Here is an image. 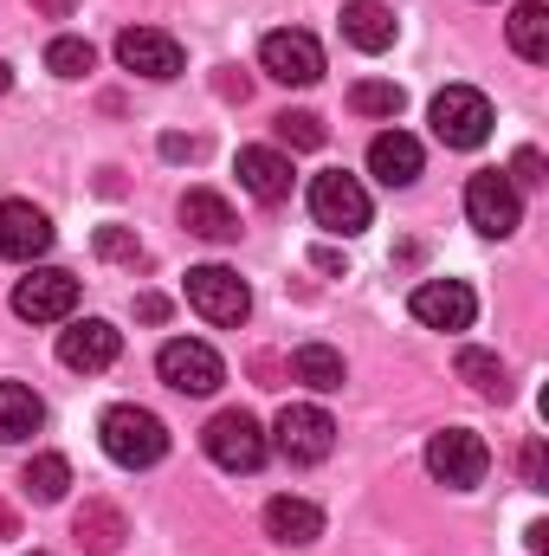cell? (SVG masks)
I'll return each instance as SVG.
<instances>
[{
	"label": "cell",
	"instance_id": "cell-1",
	"mask_svg": "<svg viewBox=\"0 0 549 556\" xmlns=\"http://www.w3.org/2000/svg\"><path fill=\"white\" fill-rule=\"evenodd\" d=\"M98 440H104V453H111L117 466H130V472L155 466V459L168 453V427L149 415V408H137V402L104 408V420H98Z\"/></svg>",
	"mask_w": 549,
	"mask_h": 556
},
{
	"label": "cell",
	"instance_id": "cell-2",
	"mask_svg": "<svg viewBox=\"0 0 549 556\" xmlns=\"http://www.w3.org/2000/svg\"><path fill=\"white\" fill-rule=\"evenodd\" d=\"M310 220H317L323 233L356 240V233L369 227V188H362L356 175H343V168L310 175Z\"/></svg>",
	"mask_w": 549,
	"mask_h": 556
},
{
	"label": "cell",
	"instance_id": "cell-3",
	"mask_svg": "<svg viewBox=\"0 0 549 556\" xmlns=\"http://www.w3.org/2000/svg\"><path fill=\"white\" fill-rule=\"evenodd\" d=\"M465 220H472L485 240H511V233L524 227V194L511 188L505 168H478V175L465 181Z\"/></svg>",
	"mask_w": 549,
	"mask_h": 556
},
{
	"label": "cell",
	"instance_id": "cell-4",
	"mask_svg": "<svg viewBox=\"0 0 549 556\" xmlns=\"http://www.w3.org/2000/svg\"><path fill=\"white\" fill-rule=\"evenodd\" d=\"M426 472H433L439 485H452V492H472V485L491 472V446H485V433H472V427H446V433H433V440H426Z\"/></svg>",
	"mask_w": 549,
	"mask_h": 556
},
{
	"label": "cell",
	"instance_id": "cell-5",
	"mask_svg": "<svg viewBox=\"0 0 549 556\" xmlns=\"http://www.w3.org/2000/svg\"><path fill=\"white\" fill-rule=\"evenodd\" d=\"M201 440H207V459H214L220 472H259V466H266V453H272L266 427L246 415V408H227V415H214Z\"/></svg>",
	"mask_w": 549,
	"mask_h": 556
},
{
	"label": "cell",
	"instance_id": "cell-6",
	"mask_svg": "<svg viewBox=\"0 0 549 556\" xmlns=\"http://www.w3.org/2000/svg\"><path fill=\"white\" fill-rule=\"evenodd\" d=\"M433 137L446 142V149H478V142L491 137V98L485 91H472V85H446L439 98H433Z\"/></svg>",
	"mask_w": 549,
	"mask_h": 556
},
{
	"label": "cell",
	"instance_id": "cell-7",
	"mask_svg": "<svg viewBox=\"0 0 549 556\" xmlns=\"http://www.w3.org/2000/svg\"><path fill=\"white\" fill-rule=\"evenodd\" d=\"M155 376H162L175 395H214V389L227 382V363H220L207 343H194V337H175V343H162V356H155Z\"/></svg>",
	"mask_w": 549,
	"mask_h": 556
},
{
	"label": "cell",
	"instance_id": "cell-8",
	"mask_svg": "<svg viewBox=\"0 0 549 556\" xmlns=\"http://www.w3.org/2000/svg\"><path fill=\"white\" fill-rule=\"evenodd\" d=\"M13 311L26 324H65L78 311V278L65 273V266H33L13 285Z\"/></svg>",
	"mask_w": 549,
	"mask_h": 556
},
{
	"label": "cell",
	"instance_id": "cell-9",
	"mask_svg": "<svg viewBox=\"0 0 549 556\" xmlns=\"http://www.w3.org/2000/svg\"><path fill=\"white\" fill-rule=\"evenodd\" d=\"M117 65H124V72H137V78L168 85V78H181L188 52H181V39H175V33H162V26H124V33H117Z\"/></svg>",
	"mask_w": 549,
	"mask_h": 556
},
{
	"label": "cell",
	"instance_id": "cell-10",
	"mask_svg": "<svg viewBox=\"0 0 549 556\" xmlns=\"http://www.w3.org/2000/svg\"><path fill=\"white\" fill-rule=\"evenodd\" d=\"M278 453L291 459V466H323L330 459V446H336V420L323 415L317 402H291L284 415H278Z\"/></svg>",
	"mask_w": 549,
	"mask_h": 556
},
{
	"label": "cell",
	"instance_id": "cell-11",
	"mask_svg": "<svg viewBox=\"0 0 549 556\" xmlns=\"http://www.w3.org/2000/svg\"><path fill=\"white\" fill-rule=\"evenodd\" d=\"M117 356H124V330H117V324H104V317H65V330H59V363H65V369L98 376V369H111Z\"/></svg>",
	"mask_w": 549,
	"mask_h": 556
},
{
	"label": "cell",
	"instance_id": "cell-12",
	"mask_svg": "<svg viewBox=\"0 0 549 556\" xmlns=\"http://www.w3.org/2000/svg\"><path fill=\"white\" fill-rule=\"evenodd\" d=\"M188 304H194L207 324H246V317H253L246 278L227 273V266H194V273H188Z\"/></svg>",
	"mask_w": 549,
	"mask_h": 556
},
{
	"label": "cell",
	"instance_id": "cell-13",
	"mask_svg": "<svg viewBox=\"0 0 549 556\" xmlns=\"http://www.w3.org/2000/svg\"><path fill=\"white\" fill-rule=\"evenodd\" d=\"M408 311L426 324V330H472V317H478V298H472V285L465 278H420L408 298Z\"/></svg>",
	"mask_w": 549,
	"mask_h": 556
},
{
	"label": "cell",
	"instance_id": "cell-14",
	"mask_svg": "<svg viewBox=\"0 0 549 556\" xmlns=\"http://www.w3.org/2000/svg\"><path fill=\"white\" fill-rule=\"evenodd\" d=\"M259 65H266V78H278V85H317L323 78V46L310 33H297V26H278V33H266V46H259Z\"/></svg>",
	"mask_w": 549,
	"mask_h": 556
},
{
	"label": "cell",
	"instance_id": "cell-15",
	"mask_svg": "<svg viewBox=\"0 0 549 556\" xmlns=\"http://www.w3.org/2000/svg\"><path fill=\"white\" fill-rule=\"evenodd\" d=\"M46 253H52V220L33 201H0V260L33 266Z\"/></svg>",
	"mask_w": 549,
	"mask_h": 556
},
{
	"label": "cell",
	"instance_id": "cell-16",
	"mask_svg": "<svg viewBox=\"0 0 549 556\" xmlns=\"http://www.w3.org/2000/svg\"><path fill=\"white\" fill-rule=\"evenodd\" d=\"M240 188L253 194V201H266V207H278V201H291V155L284 149H266V142H253V149H240Z\"/></svg>",
	"mask_w": 549,
	"mask_h": 556
},
{
	"label": "cell",
	"instance_id": "cell-17",
	"mask_svg": "<svg viewBox=\"0 0 549 556\" xmlns=\"http://www.w3.org/2000/svg\"><path fill=\"white\" fill-rule=\"evenodd\" d=\"M420 142L408 137V130H382V137L369 142V175L382 181V188H413L420 181Z\"/></svg>",
	"mask_w": 549,
	"mask_h": 556
},
{
	"label": "cell",
	"instance_id": "cell-18",
	"mask_svg": "<svg viewBox=\"0 0 549 556\" xmlns=\"http://www.w3.org/2000/svg\"><path fill=\"white\" fill-rule=\"evenodd\" d=\"M181 227L201 233V240H214V247L240 240V214H233L227 194H214V188H188V194H181Z\"/></svg>",
	"mask_w": 549,
	"mask_h": 556
},
{
	"label": "cell",
	"instance_id": "cell-19",
	"mask_svg": "<svg viewBox=\"0 0 549 556\" xmlns=\"http://www.w3.org/2000/svg\"><path fill=\"white\" fill-rule=\"evenodd\" d=\"M395 33H401L395 7H382V0H343V39L356 52H388Z\"/></svg>",
	"mask_w": 549,
	"mask_h": 556
},
{
	"label": "cell",
	"instance_id": "cell-20",
	"mask_svg": "<svg viewBox=\"0 0 549 556\" xmlns=\"http://www.w3.org/2000/svg\"><path fill=\"white\" fill-rule=\"evenodd\" d=\"M266 538H272V544H317V538H323V511H317L310 498H291V492H284V498L266 505Z\"/></svg>",
	"mask_w": 549,
	"mask_h": 556
},
{
	"label": "cell",
	"instance_id": "cell-21",
	"mask_svg": "<svg viewBox=\"0 0 549 556\" xmlns=\"http://www.w3.org/2000/svg\"><path fill=\"white\" fill-rule=\"evenodd\" d=\"M72 531H78V544L98 556L124 551V538H130V525H124V511L111 505V498H85V511L72 518Z\"/></svg>",
	"mask_w": 549,
	"mask_h": 556
},
{
	"label": "cell",
	"instance_id": "cell-22",
	"mask_svg": "<svg viewBox=\"0 0 549 556\" xmlns=\"http://www.w3.org/2000/svg\"><path fill=\"white\" fill-rule=\"evenodd\" d=\"M505 33H511V52L524 65H549V7L544 0H518L511 20H505Z\"/></svg>",
	"mask_w": 549,
	"mask_h": 556
},
{
	"label": "cell",
	"instance_id": "cell-23",
	"mask_svg": "<svg viewBox=\"0 0 549 556\" xmlns=\"http://www.w3.org/2000/svg\"><path fill=\"white\" fill-rule=\"evenodd\" d=\"M46 427V402L26 389V382H0V440H33Z\"/></svg>",
	"mask_w": 549,
	"mask_h": 556
},
{
	"label": "cell",
	"instance_id": "cell-24",
	"mask_svg": "<svg viewBox=\"0 0 549 556\" xmlns=\"http://www.w3.org/2000/svg\"><path fill=\"white\" fill-rule=\"evenodd\" d=\"M291 376H297L304 389H317V395H336V389L349 382V369H343V356H336L330 343H304V350L291 356Z\"/></svg>",
	"mask_w": 549,
	"mask_h": 556
},
{
	"label": "cell",
	"instance_id": "cell-25",
	"mask_svg": "<svg viewBox=\"0 0 549 556\" xmlns=\"http://www.w3.org/2000/svg\"><path fill=\"white\" fill-rule=\"evenodd\" d=\"M20 485H26V498H33V505H59V498H65V485H72L65 453H39V459H26Z\"/></svg>",
	"mask_w": 549,
	"mask_h": 556
},
{
	"label": "cell",
	"instance_id": "cell-26",
	"mask_svg": "<svg viewBox=\"0 0 549 556\" xmlns=\"http://www.w3.org/2000/svg\"><path fill=\"white\" fill-rule=\"evenodd\" d=\"M459 376H465L485 402H511V376H505V363H498L491 350H459Z\"/></svg>",
	"mask_w": 549,
	"mask_h": 556
},
{
	"label": "cell",
	"instance_id": "cell-27",
	"mask_svg": "<svg viewBox=\"0 0 549 556\" xmlns=\"http://www.w3.org/2000/svg\"><path fill=\"white\" fill-rule=\"evenodd\" d=\"M401 104H408V91L401 85H388V78H362V85H349V111L356 117H401Z\"/></svg>",
	"mask_w": 549,
	"mask_h": 556
},
{
	"label": "cell",
	"instance_id": "cell-28",
	"mask_svg": "<svg viewBox=\"0 0 549 556\" xmlns=\"http://www.w3.org/2000/svg\"><path fill=\"white\" fill-rule=\"evenodd\" d=\"M46 65H52V78H91L98 72V52H91V39H52L46 46Z\"/></svg>",
	"mask_w": 549,
	"mask_h": 556
},
{
	"label": "cell",
	"instance_id": "cell-29",
	"mask_svg": "<svg viewBox=\"0 0 549 556\" xmlns=\"http://www.w3.org/2000/svg\"><path fill=\"white\" fill-rule=\"evenodd\" d=\"M272 124H278V142L284 149H323V137H330L317 111H278Z\"/></svg>",
	"mask_w": 549,
	"mask_h": 556
},
{
	"label": "cell",
	"instance_id": "cell-30",
	"mask_svg": "<svg viewBox=\"0 0 549 556\" xmlns=\"http://www.w3.org/2000/svg\"><path fill=\"white\" fill-rule=\"evenodd\" d=\"M98 253H104V260H117V266H137L142 240L130 233V227H98Z\"/></svg>",
	"mask_w": 549,
	"mask_h": 556
},
{
	"label": "cell",
	"instance_id": "cell-31",
	"mask_svg": "<svg viewBox=\"0 0 549 556\" xmlns=\"http://www.w3.org/2000/svg\"><path fill=\"white\" fill-rule=\"evenodd\" d=\"M511 188L524 194V188H544V155L537 149H518L511 155Z\"/></svg>",
	"mask_w": 549,
	"mask_h": 556
},
{
	"label": "cell",
	"instance_id": "cell-32",
	"mask_svg": "<svg viewBox=\"0 0 549 556\" xmlns=\"http://www.w3.org/2000/svg\"><path fill=\"white\" fill-rule=\"evenodd\" d=\"M518 466H524V485H531V492H549V459H544V440H531V446L518 453Z\"/></svg>",
	"mask_w": 549,
	"mask_h": 556
},
{
	"label": "cell",
	"instance_id": "cell-33",
	"mask_svg": "<svg viewBox=\"0 0 549 556\" xmlns=\"http://www.w3.org/2000/svg\"><path fill=\"white\" fill-rule=\"evenodd\" d=\"M137 317H142V324H162V317H168V304H162V298H137Z\"/></svg>",
	"mask_w": 549,
	"mask_h": 556
},
{
	"label": "cell",
	"instance_id": "cell-34",
	"mask_svg": "<svg viewBox=\"0 0 549 556\" xmlns=\"http://www.w3.org/2000/svg\"><path fill=\"white\" fill-rule=\"evenodd\" d=\"M33 7H39V13H52V20H72V7H78V0H33Z\"/></svg>",
	"mask_w": 549,
	"mask_h": 556
},
{
	"label": "cell",
	"instance_id": "cell-35",
	"mask_svg": "<svg viewBox=\"0 0 549 556\" xmlns=\"http://www.w3.org/2000/svg\"><path fill=\"white\" fill-rule=\"evenodd\" d=\"M7 538H20V525H13V511H7V498H0V544Z\"/></svg>",
	"mask_w": 549,
	"mask_h": 556
},
{
	"label": "cell",
	"instance_id": "cell-36",
	"mask_svg": "<svg viewBox=\"0 0 549 556\" xmlns=\"http://www.w3.org/2000/svg\"><path fill=\"white\" fill-rule=\"evenodd\" d=\"M7 85H13V72H7V59H0V91H7Z\"/></svg>",
	"mask_w": 549,
	"mask_h": 556
},
{
	"label": "cell",
	"instance_id": "cell-37",
	"mask_svg": "<svg viewBox=\"0 0 549 556\" xmlns=\"http://www.w3.org/2000/svg\"><path fill=\"white\" fill-rule=\"evenodd\" d=\"M33 556H46V551H33Z\"/></svg>",
	"mask_w": 549,
	"mask_h": 556
},
{
	"label": "cell",
	"instance_id": "cell-38",
	"mask_svg": "<svg viewBox=\"0 0 549 556\" xmlns=\"http://www.w3.org/2000/svg\"><path fill=\"white\" fill-rule=\"evenodd\" d=\"M485 7H491V0H485Z\"/></svg>",
	"mask_w": 549,
	"mask_h": 556
}]
</instances>
